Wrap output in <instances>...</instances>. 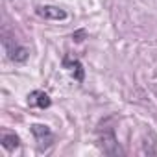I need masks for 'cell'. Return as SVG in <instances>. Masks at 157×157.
<instances>
[{"label": "cell", "instance_id": "cell-1", "mask_svg": "<svg viewBox=\"0 0 157 157\" xmlns=\"http://www.w3.org/2000/svg\"><path fill=\"white\" fill-rule=\"evenodd\" d=\"M98 140H100V148L104 150V153H107V155H118V153H122V150H120V146L117 142L113 128L104 129V133L100 131V139Z\"/></svg>", "mask_w": 157, "mask_h": 157}, {"label": "cell", "instance_id": "cell-2", "mask_svg": "<svg viewBox=\"0 0 157 157\" xmlns=\"http://www.w3.org/2000/svg\"><path fill=\"white\" fill-rule=\"evenodd\" d=\"M4 48H6L8 57H10L11 61H17V63L26 61V59H28V56H30L28 48H24V46H21V44L13 43V41H10V39H4Z\"/></svg>", "mask_w": 157, "mask_h": 157}, {"label": "cell", "instance_id": "cell-3", "mask_svg": "<svg viewBox=\"0 0 157 157\" xmlns=\"http://www.w3.org/2000/svg\"><path fill=\"white\" fill-rule=\"evenodd\" d=\"M35 13L43 19H48V21H65L67 19V11L57 8V6H37Z\"/></svg>", "mask_w": 157, "mask_h": 157}, {"label": "cell", "instance_id": "cell-4", "mask_svg": "<svg viewBox=\"0 0 157 157\" xmlns=\"http://www.w3.org/2000/svg\"><path fill=\"white\" fill-rule=\"evenodd\" d=\"M28 104L30 107H39V109H48L52 105V100L50 96L44 93V91H32L28 94Z\"/></svg>", "mask_w": 157, "mask_h": 157}, {"label": "cell", "instance_id": "cell-5", "mask_svg": "<svg viewBox=\"0 0 157 157\" xmlns=\"http://www.w3.org/2000/svg\"><path fill=\"white\" fill-rule=\"evenodd\" d=\"M32 133H33V137L39 140L41 148H43L44 140H46L48 144H52V131H50V128H48V126H43V124H33V126H32ZM44 146H46V144H44Z\"/></svg>", "mask_w": 157, "mask_h": 157}, {"label": "cell", "instance_id": "cell-6", "mask_svg": "<svg viewBox=\"0 0 157 157\" xmlns=\"http://www.w3.org/2000/svg\"><path fill=\"white\" fill-rule=\"evenodd\" d=\"M65 63V67L67 68H70L72 70V74H74V80L76 82H83V67H82V63L78 61V59H65L63 61Z\"/></svg>", "mask_w": 157, "mask_h": 157}, {"label": "cell", "instance_id": "cell-7", "mask_svg": "<svg viewBox=\"0 0 157 157\" xmlns=\"http://www.w3.org/2000/svg\"><path fill=\"white\" fill-rule=\"evenodd\" d=\"M19 144H21V139H19L15 133H4V135H2V146H4L6 150L13 151L15 148H19Z\"/></svg>", "mask_w": 157, "mask_h": 157}]
</instances>
